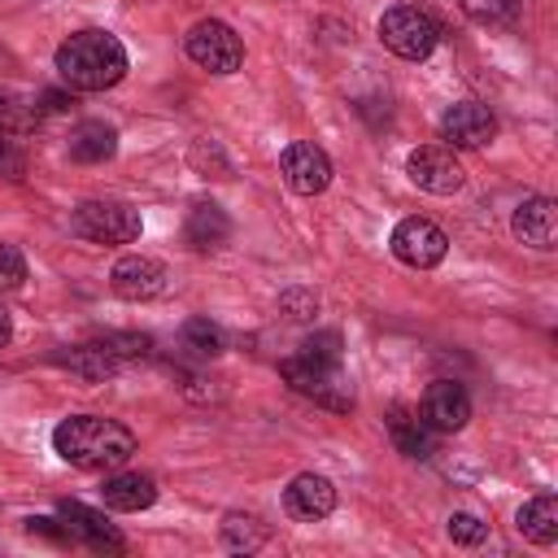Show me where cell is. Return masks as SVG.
Wrapping results in <instances>:
<instances>
[{"label": "cell", "instance_id": "1", "mask_svg": "<svg viewBox=\"0 0 558 558\" xmlns=\"http://www.w3.org/2000/svg\"><path fill=\"white\" fill-rule=\"evenodd\" d=\"M52 449L61 453V462H70L78 471H118L135 453V432L122 427L118 418L70 414V418L57 423Z\"/></svg>", "mask_w": 558, "mask_h": 558}, {"label": "cell", "instance_id": "2", "mask_svg": "<svg viewBox=\"0 0 558 558\" xmlns=\"http://www.w3.org/2000/svg\"><path fill=\"white\" fill-rule=\"evenodd\" d=\"M57 74L70 92H105L126 78V48L109 31H74L57 48Z\"/></svg>", "mask_w": 558, "mask_h": 558}, {"label": "cell", "instance_id": "3", "mask_svg": "<svg viewBox=\"0 0 558 558\" xmlns=\"http://www.w3.org/2000/svg\"><path fill=\"white\" fill-rule=\"evenodd\" d=\"M70 231L92 244H131L144 231V218L126 201H83L70 218Z\"/></svg>", "mask_w": 558, "mask_h": 558}, {"label": "cell", "instance_id": "4", "mask_svg": "<svg viewBox=\"0 0 558 558\" xmlns=\"http://www.w3.org/2000/svg\"><path fill=\"white\" fill-rule=\"evenodd\" d=\"M279 375L288 379V388H296L301 397L327 405V410H349L353 405V392L344 384V371L340 366H327V362H314V357H283L279 362Z\"/></svg>", "mask_w": 558, "mask_h": 558}, {"label": "cell", "instance_id": "5", "mask_svg": "<svg viewBox=\"0 0 558 558\" xmlns=\"http://www.w3.org/2000/svg\"><path fill=\"white\" fill-rule=\"evenodd\" d=\"M183 52H187L201 70H209V74H231V70L244 65V44H240V35H235L227 22H218V17H201V22L183 35Z\"/></svg>", "mask_w": 558, "mask_h": 558}, {"label": "cell", "instance_id": "6", "mask_svg": "<svg viewBox=\"0 0 558 558\" xmlns=\"http://www.w3.org/2000/svg\"><path fill=\"white\" fill-rule=\"evenodd\" d=\"M379 39L388 52H397L405 61H423L436 48V22L414 4H392L379 17Z\"/></svg>", "mask_w": 558, "mask_h": 558}, {"label": "cell", "instance_id": "7", "mask_svg": "<svg viewBox=\"0 0 558 558\" xmlns=\"http://www.w3.org/2000/svg\"><path fill=\"white\" fill-rule=\"evenodd\" d=\"M388 244H392V257L405 262V266H414V270H432L449 253V235L432 218H401L392 227V240Z\"/></svg>", "mask_w": 558, "mask_h": 558}, {"label": "cell", "instance_id": "8", "mask_svg": "<svg viewBox=\"0 0 558 558\" xmlns=\"http://www.w3.org/2000/svg\"><path fill=\"white\" fill-rule=\"evenodd\" d=\"M405 174L414 179V187H423V192H432V196H453L458 187H462V166H458V157L449 153V148H440V144H423V148H414L410 157H405Z\"/></svg>", "mask_w": 558, "mask_h": 558}, {"label": "cell", "instance_id": "9", "mask_svg": "<svg viewBox=\"0 0 558 558\" xmlns=\"http://www.w3.org/2000/svg\"><path fill=\"white\" fill-rule=\"evenodd\" d=\"M166 283H170V270L157 257H144V253H126L109 270V288L122 301H153V296L166 292Z\"/></svg>", "mask_w": 558, "mask_h": 558}, {"label": "cell", "instance_id": "10", "mask_svg": "<svg viewBox=\"0 0 558 558\" xmlns=\"http://www.w3.org/2000/svg\"><path fill=\"white\" fill-rule=\"evenodd\" d=\"M279 170H283V183L292 192H301V196H318L331 183V157L310 140L288 144L283 157H279Z\"/></svg>", "mask_w": 558, "mask_h": 558}, {"label": "cell", "instance_id": "11", "mask_svg": "<svg viewBox=\"0 0 558 558\" xmlns=\"http://www.w3.org/2000/svg\"><path fill=\"white\" fill-rule=\"evenodd\" d=\"M493 135H497V122L475 100H458V105H449L440 113V140L449 148H484Z\"/></svg>", "mask_w": 558, "mask_h": 558}, {"label": "cell", "instance_id": "12", "mask_svg": "<svg viewBox=\"0 0 558 558\" xmlns=\"http://www.w3.org/2000/svg\"><path fill=\"white\" fill-rule=\"evenodd\" d=\"M418 414H423V423H427L432 432H462V427L471 423V397H466L462 384L436 379V384H427Z\"/></svg>", "mask_w": 558, "mask_h": 558}, {"label": "cell", "instance_id": "13", "mask_svg": "<svg viewBox=\"0 0 558 558\" xmlns=\"http://www.w3.org/2000/svg\"><path fill=\"white\" fill-rule=\"evenodd\" d=\"M283 510L301 523H318L336 510V484L327 475H314V471H301L288 488H283Z\"/></svg>", "mask_w": 558, "mask_h": 558}, {"label": "cell", "instance_id": "14", "mask_svg": "<svg viewBox=\"0 0 558 558\" xmlns=\"http://www.w3.org/2000/svg\"><path fill=\"white\" fill-rule=\"evenodd\" d=\"M100 501H105L109 510H122V514L148 510V506L157 501V480H153V475H140V471H105Z\"/></svg>", "mask_w": 558, "mask_h": 558}, {"label": "cell", "instance_id": "15", "mask_svg": "<svg viewBox=\"0 0 558 558\" xmlns=\"http://www.w3.org/2000/svg\"><path fill=\"white\" fill-rule=\"evenodd\" d=\"M510 227H514V235H519L523 244H532V248H554V240H558V205H554L549 196H527V201L514 209Z\"/></svg>", "mask_w": 558, "mask_h": 558}, {"label": "cell", "instance_id": "16", "mask_svg": "<svg viewBox=\"0 0 558 558\" xmlns=\"http://www.w3.org/2000/svg\"><path fill=\"white\" fill-rule=\"evenodd\" d=\"M183 240H187L196 253H214V248H222V244L231 240V218H227V209L214 205V201H196V205L187 209Z\"/></svg>", "mask_w": 558, "mask_h": 558}, {"label": "cell", "instance_id": "17", "mask_svg": "<svg viewBox=\"0 0 558 558\" xmlns=\"http://www.w3.org/2000/svg\"><path fill=\"white\" fill-rule=\"evenodd\" d=\"M65 153H70V161H78V166H100V161H109V157L118 153V131H113L109 122H100V118H87V122L70 126Z\"/></svg>", "mask_w": 558, "mask_h": 558}, {"label": "cell", "instance_id": "18", "mask_svg": "<svg viewBox=\"0 0 558 558\" xmlns=\"http://www.w3.org/2000/svg\"><path fill=\"white\" fill-rule=\"evenodd\" d=\"M57 514H61V523H65L78 541H87L92 549H122V536L113 532V523H109L100 510H92V506H83V501H61Z\"/></svg>", "mask_w": 558, "mask_h": 558}, {"label": "cell", "instance_id": "19", "mask_svg": "<svg viewBox=\"0 0 558 558\" xmlns=\"http://www.w3.org/2000/svg\"><path fill=\"white\" fill-rule=\"evenodd\" d=\"M519 532L532 541V545H554L558 541V497L554 493H541L532 501H523L519 510Z\"/></svg>", "mask_w": 558, "mask_h": 558}, {"label": "cell", "instance_id": "20", "mask_svg": "<svg viewBox=\"0 0 558 558\" xmlns=\"http://www.w3.org/2000/svg\"><path fill=\"white\" fill-rule=\"evenodd\" d=\"M432 427L423 423V418H410L405 410H392L388 414V436H392V445L405 453V458H427L432 453V436H427Z\"/></svg>", "mask_w": 558, "mask_h": 558}, {"label": "cell", "instance_id": "21", "mask_svg": "<svg viewBox=\"0 0 558 558\" xmlns=\"http://www.w3.org/2000/svg\"><path fill=\"white\" fill-rule=\"evenodd\" d=\"M57 362L70 366V371L83 375V379H105V375L118 366V357H109L100 344H78V349H70V353H57Z\"/></svg>", "mask_w": 558, "mask_h": 558}, {"label": "cell", "instance_id": "22", "mask_svg": "<svg viewBox=\"0 0 558 558\" xmlns=\"http://www.w3.org/2000/svg\"><path fill=\"white\" fill-rule=\"evenodd\" d=\"M35 118H39V105H35V100H26V96L13 92V87H0V131H4V135L31 131Z\"/></svg>", "mask_w": 558, "mask_h": 558}, {"label": "cell", "instance_id": "23", "mask_svg": "<svg viewBox=\"0 0 558 558\" xmlns=\"http://www.w3.org/2000/svg\"><path fill=\"white\" fill-rule=\"evenodd\" d=\"M458 9L480 26H510L523 13V0H458Z\"/></svg>", "mask_w": 558, "mask_h": 558}, {"label": "cell", "instance_id": "24", "mask_svg": "<svg viewBox=\"0 0 558 558\" xmlns=\"http://www.w3.org/2000/svg\"><path fill=\"white\" fill-rule=\"evenodd\" d=\"M179 340H183V349L196 353V357H218V353H222V327L209 323V318H187L183 331H179Z\"/></svg>", "mask_w": 558, "mask_h": 558}, {"label": "cell", "instance_id": "25", "mask_svg": "<svg viewBox=\"0 0 558 558\" xmlns=\"http://www.w3.org/2000/svg\"><path fill=\"white\" fill-rule=\"evenodd\" d=\"M222 545L253 554V549L266 545V527H262L253 514H227V519H222Z\"/></svg>", "mask_w": 558, "mask_h": 558}, {"label": "cell", "instance_id": "26", "mask_svg": "<svg viewBox=\"0 0 558 558\" xmlns=\"http://www.w3.org/2000/svg\"><path fill=\"white\" fill-rule=\"evenodd\" d=\"M96 344H100L109 357H118V362H122V357H148V353H153V340L140 336V331H109V336H100Z\"/></svg>", "mask_w": 558, "mask_h": 558}, {"label": "cell", "instance_id": "27", "mask_svg": "<svg viewBox=\"0 0 558 558\" xmlns=\"http://www.w3.org/2000/svg\"><path fill=\"white\" fill-rule=\"evenodd\" d=\"M445 532H449V541H458V545H480V541L488 536V523H484L480 514H471V510H453L449 523H445Z\"/></svg>", "mask_w": 558, "mask_h": 558}, {"label": "cell", "instance_id": "28", "mask_svg": "<svg viewBox=\"0 0 558 558\" xmlns=\"http://www.w3.org/2000/svg\"><path fill=\"white\" fill-rule=\"evenodd\" d=\"M301 357L340 366V331H314V336H305V340H301Z\"/></svg>", "mask_w": 558, "mask_h": 558}, {"label": "cell", "instance_id": "29", "mask_svg": "<svg viewBox=\"0 0 558 558\" xmlns=\"http://www.w3.org/2000/svg\"><path fill=\"white\" fill-rule=\"evenodd\" d=\"M22 279H26V257L13 244H0V292L22 288Z\"/></svg>", "mask_w": 558, "mask_h": 558}, {"label": "cell", "instance_id": "30", "mask_svg": "<svg viewBox=\"0 0 558 558\" xmlns=\"http://www.w3.org/2000/svg\"><path fill=\"white\" fill-rule=\"evenodd\" d=\"M26 532H31V536H44V541H57V545H70V541H74V532L61 523V514H57V519H48V514L26 519Z\"/></svg>", "mask_w": 558, "mask_h": 558}, {"label": "cell", "instance_id": "31", "mask_svg": "<svg viewBox=\"0 0 558 558\" xmlns=\"http://www.w3.org/2000/svg\"><path fill=\"white\" fill-rule=\"evenodd\" d=\"M0 170H17V157L9 153V140H4V131H0Z\"/></svg>", "mask_w": 558, "mask_h": 558}, {"label": "cell", "instance_id": "32", "mask_svg": "<svg viewBox=\"0 0 558 558\" xmlns=\"http://www.w3.org/2000/svg\"><path fill=\"white\" fill-rule=\"evenodd\" d=\"M9 340H13V318H9L4 310H0V349H4Z\"/></svg>", "mask_w": 558, "mask_h": 558}]
</instances>
